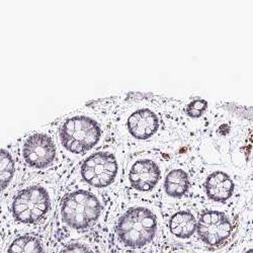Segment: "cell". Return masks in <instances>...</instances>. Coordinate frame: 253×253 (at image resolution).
<instances>
[{"label":"cell","mask_w":253,"mask_h":253,"mask_svg":"<svg viewBox=\"0 0 253 253\" xmlns=\"http://www.w3.org/2000/svg\"><path fill=\"white\" fill-rule=\"evenodd\" d=\"M55 124L60 148L69 167L73 168L101 147L105 126L90 102L61 117Z\"/></svg>","instance_id":"6da1fadb"},{"label":"cell","mask_w":253,"mask_h":253,"mask_svg":"<svg viewBox=\"0 0 253 253\" xmlns=\"http://www.w3.org/2000/svg\"><path fill=\"white\" fill-rule=\"evenodd\" d=\"M16 143L25 172H56L69 167L60 148L55 121L26 133Z\"/></svg>","instance_id":"7a4b0ae2"},{"label":"cell","mask_w":253,"mask_h":253,"mask_svg":"<svg viewBox=\"0 0 253 253\" xmlns=\"http://www.w3.org/2000/svg\"><path fill=\"white\" fill-rule=\"evenodd\" d=\"M52 205V196L48 186L41 182H32L15 193L11 200L10 212L15 222L34 225L48 217Z\"/></svg>","instance_id":"3957f363"},{"label":"cell","mask_w":253,"mask_h":253,"mask_svg":"<svg viewBox=\"0 0 253 253\" xmlns=\"http://www.w3.org/2000/svg\"><path fill=\"white\" fill-rule=\"evenodd\" d=\"M102 205L94 193L86 188L68 192L61 200L60 215L64 224L75 230L92 227L99 219Z\"/></svg>","instance_id":"277c9868"},{"label":"cell","mask_w":253,"mask_h":253,"mask_svg":"<svg viewBox=\"0 0 253 253\" xmlns=\"http://www.w3.org/2000/svg\"><path fill=\"white\" fill-rule=\"evenodd\" d=\"M73 169L81 182L101 189L116 181L120 172V159L114 150L100 147L75 165Z\"/></svg>","instance_id":"5b68a950"},{"label":"cell","mask_w":253,"mask_h":253,"mask_svg":"<svg viewBox=\"0 0 253 253\" xmlns=\"http://www.w3.org/2000/svg\"><path fill=\"white\" fill-rule=\"evenodd\" d=\"M116 231L125 246L140 248L150 243L155 237L157 218L148 208L133 207L120 217Z\"/></svg>","instance_id":"8992f818"},{"label":"cell","mask_w":253,"mask_h":253,"mask_svg":"<svg viewBox=\"0 0 253 253\" xmlns=\"http://www.w3.org/2000/svg\"><path fill=\"white\" fill-rule=\"evenodd\" d=\"M160 128V121L154 111L140 107L126 116L124 129L129 138L137 142H145L156 135Z\"/></svg>","instance_id":"52a82bcc"},{"label":"cell","mask_w":253,"mask_h":253,"mask_svg":"<svg viewBox=\"0 0 253 253\" xmlns=\"http://www.w3.org/2000/svg\"><path fill=\"white\" fill-rule=\"evenodd\" d=\"M197 231L204 243L210 246H219L229 238L232 225L223 212L206 211L198 221Z\"/></svg>","instance_id":"ba28073f"},{"label":"cell","mask_w":253,"mask_h":253,"mask_svg":"<svg viewBox=\"0 0 253 253\" xmlns=\"http://www.w3.org/2000/svg\"><path fill=\"white\" fill-rule=\"evenodd\" d=\"M161 178L160 167L156 161L148 157H139L129 166L128 181L137 192L148 193L158 184Z\"/></svg>","instance_id":"9c48e42d"},{"label":"cell","mask_w":253,"mask_h":253,"mask_svg":"<svg viewBox=\"0 0 253 253\" xmlns=\"http://www.w3.org/2000/svg\"><path fill=\"white\" fill-rule=\"evenodd\" d=\"M23 172L25 171L19 158L16 140L0 147V195Z\"/></svg>","instance_id":"30bf717a"},{"label":"cell","mask_w":253,"mask_h":253,"mask_svg":"<svg viewBox=\"0 0 253 253\" xmlns=\"http://www.w3.org/2000/svg\"><path fill=\"white\" fill-rule=\"evenodd\" d=\"M234 182L231 177L222 171L211 173L205 182L206 194L210 200L223 203L228 201L234 193Z\"/></svg>","instance_id":"8fae6325"},{"label":"cell","mask_w":253,"mask_h":253,"mask_svg":"<svg viewBox=\"0 0 253 253\" xmlns=\"http://www.w3.org/2000/svg\"><path fill=\"white\" fill-rule=\"evenodd\" d=\"M197 220L188 211H180L175 213L169 220V230L177 238L187 239L197 231Z\"/></svg>","instance_id":"7c38bea8"},{"label":"cell","mask_w":253,"mask_h":253,"mask_svg":"<svg viewBox=\"0 0 253 253\" xmlns=\"http://www.w3.org/2000/svg\"><path fill=\"white\" fill-rule=\"evenodd\" d=\"M189 188L188 174L182 169H173L168 172L164 180V191L171 198L183 197Z\"/></svg>","instance_id":"4fadbf2b"},{"label":"cell","mask_w":253,"mask_h":253,"mask_svg":"<svg viewBox=\"0 0 253 253\" xmlns=\"http://www.w3.org/2000/svg\"><path fill=\"white\" fill-rule=\"evenodd\" d=\"M7 253H45L41 240L32 234H24L15 238Z\"/></svg>","instance_id":"5bb4252c"},{"label":"cell","mask_w":253,"mask_h":253,"mask_svg":"<svg viewBox=\"0 0 253 253\" xmlns=\"http://www.w3.org/2000/svg\"><path fill=\"white\" fill-rule=\"evenodd\" d=\"M208 102L205 99H196L187 105L186 113L191 118H200L206 112Z\"/></svg>","instance_id":"9a60e30c"},{"label":"cell","mask_w":253,"mask_h":253,"mask_svg":"<svg viewBox=\"0 0 253 253\" xmlns=\"http://www.w3.org/2000/svg\"><path fill=\"white\" fill-rule=\"evenodd\" d=\"M60 253H93L90 248L81 243H72L62 249Z\"/></svg>","instance_id":"2e32d148"},{"label":"cell","mask_w":253,"mask_h":253,"mask_svg":"<svg viewBox=\"0 0 253 253\" xmlns=\"http://www.w3.org/2000/svg\"><path fill=\"white\" fill-rule=\"evenodd\" d=\"M244 253H253V249H249V250H247V251L244 252Z\"/></svg>","instance_id":"e0dca14e"}]
</instances>
